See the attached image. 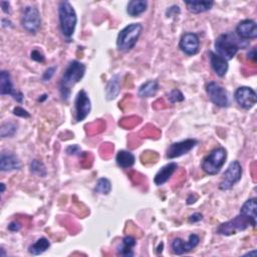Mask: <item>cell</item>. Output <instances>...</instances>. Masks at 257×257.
Returning <instances> with one entry per match:
<instances>
[{"instance_id": "obj_1", "label": "cell", "mask_w": 257, "mask_h": 257, "mask_svg": "<svg viewBox=\"0 0 257 257\" xmlns=\"http://www.w3.org/2000/svg\"><path fill=\"white\" fill-rule=\"evenodd\" d=\"M249 45L247 40L240 38L236 34L227 33L220 34L214 43L216 54L225 60H231L241 49H245Z\"/></svg>"}, {"instance_id": "obj_2", "label": "cell", "mask_w": 257, "mask_h": 257, "mask_svg": "<svg viewBox=\"0 0 257 257\" xmlns=\"http://www.w3.org/2000/svg\"><path fill=\"white\" fill-rule=\"evenodd\" d=\"M86 69V66L79 60H72L69 64L59 82V93L63 101H69L72 87L84 78Z\"/></svg>"}, {"instance_id": "obj_3", "label": "cell", "mask_w": 257, "mask_h": 257, "mask_svg": "<svg viewBox=\"0 0 257 257\" xmlns=\"http://www.w3.org/2000/svg\"><path fill=\"white\" fill-rule=\"evenodd\" d=\"M58 19L60 32L65 37L70 39L77 27L78 15L69 1H60L58 3Z\"/></svg>"}, {"instance_id": "obj_4", "label": "cell", "mask_w": 257, "mask_h": 257, "mask_svg": "<svg viewBox=\"0 0 257 257\" xmlns=\"http://www.w3.org/2000/svg\"><path fill=\"white\" fill-rule=\"evenodd\" d=\"M143 32L141 23H132L123 28L117 37V48L120 51L128 52L135 48Z\"/></svg>"}, {"instance_id": "obj_5", "label": "cell", "mask_w": 257, "mask_h": 257, "mask_svg": "<svg viewBox=\"0 0 257 257\" xmlns=\"http://www.w3.org/2000/svg\"><path fill=\"white\" fill-rule=\"evenodd\" d=\"M256 224L257 222L253 221L252 219H250L249 217L243 214L239 213L233 219L226 221L224 223H221L216 229V233L219 235H223V236H231L239 232L245 231L247 228L250 227V226L255 228Z\"/></svg>"}, {"instance_id": "obj_6", "label": "cell", "mask_w": 257, "mask_h": 257, "mask_svg": "<svg viewBox=\"0 0 257 257\" xmlns=\"http://www.w3.org/2000/svg\"><path fill=\"white\" fill-rule=\"evenodd\" d=\"M227 159V151L223 147L215 148L211 151L208 156H206L202 162V170L210 176L217 175L224 166Z\"/></svg>"}, {"instance_id": "obj_7", "label": "cell", "mask_w": 257, "mask_h": 257, "mask_svg": "<svg viewBox=\"0 0 257 257\" xmlns=\"http://www.w3.org/2000/svg\"><path fill=\"white\" fill-rule=\"evenodd\" d=\"M242 166L238 161H233L223 173L219 183V189L221 191H228L232 189L242 178Z\"/></svg>"}, {"instance_id": "obj_8", "label": "cell", "mask_w": 257, "mask_h": 257, "mask_svg": "<svg viewBox=\"0 0 257 257\" xmlns=\"http://www.w3.org/2000/svg\"><path fill=\"white\" fill-rule=\"evenodd\" d=\"M21 24L28 34H35L41 26L39 10L35 6H26L22 12Z\"/></svg>"}, {"instance_id": "obj_9", "label": "cell", "mask_w": 257, "mask_h": 257, "mask_svg": "<svg viewBox=\"0 0 257 257\" xmlns=\"http://www.w3.org/2000/svg\"><path fill=\"white\" fill-rule=\"evenodd\" d=\"M206 93L209 100L219 108H227L229 97L227 90L216 82H210L206 86Z\"/></svg>"}, {"instance_id": "obj_10", "label": "cell", "mask_w": 257, "mask_h": 257, "mask_svg": "<svg viewBox=\"0 0 257 257\" xmlns=\"http://www.w3.org/2000/svg\"><path fill=\"white\" fill-rule=\"evenodd\" d=\"M92 111V103L85 89L80 90L74 101V119L75 122H83Z\"/></svg>"}, {"instance_id": "obj_11", "label": "cell", "mask_w": 257, "mask_h": 257, "mask_svg": "<svg viewBox=\"0 0 257 257\" xmlns=\"http://www.w3.org/2000/svg\"><path fill=\"white\" fill-rule=\"evenodd\" d=\"M198 145V141L196 139H186L184 141L177 142L171 144L166 152V157L167 159L173 160L179 158L181 156H184Z\"/></svg>"}, {"instance_id": "obj_12", "label": "cell", "mask_w": 257, "mask_h": 257, "mask_svg": "<svg viewBox=\"0 0 257 257\" xmlns=\"http://www.w3.org/2000/svg\"><path fill=\"white\" fill-rule=\"evenodd\" d=\"M234 99L244 110H250L257 103V94L249 86H240L235 90Z\"/></svg>"}, {"instance_id": "obj_13", "label": "cell", "mask_w": 257, "mask_h": 257, "mask_svg": "<svg viewBox=\"0 0 257 257\" xmlns=\"http://www.w3.org/2000/svg\"><path fill=\"white\" fill-rule=\"evenodd\" d=\"M179 48L186 55L192 56L197 54L200 49L199 36L193 33L184 34L180 39Z\"/></svg>"}, {"instance_id": "obj_14", "label": "cell", "mask_w": 257, "mask_h": 257, "mask_svg": "<svg viewBox=\"0 0 257 257\" xmlns=\"http://www.w3.org/2000/svg\"><path fill=\"white\" fill-rule=\"evenodd\" d=\"M199 242H200V238L198 235L190 234L189 239H188V241H186V242L181 238H175L172 241L171 247H172L174 254L183 255V254L188 253V252L192 251L194 248L197 247Z\"/></svg>"}, {"instance_id": "obj_15", "label": "cell", "mask_w": 257, "mask_h": 257, "mask_svg": "<svg viewBox=\"0 0 257 257\" xmlns=\"http://www.w3.org/2000/svg\"><path fill=\"white\" fill-rule=\"evenodd\" d=\"M235 34L244 40L255 39L257 37V24L252 19H244L238 23Z\"/></svg>"}, {"instance_id": "obj_16", "label": "cell", "mask_w": 257, "mask_h": 257, "mask_svg": "<svg viewBox=\"0 0 257 257\" xmlns=\"http://www.w3.org/2000/svg\"><path fill=\"white\" fill-rule=\"evenodd\" d=\"M21 169L19 158L11 152H2L0 155V170L2 172H11Z\"/></svg>"}, {"instance_id": "obj_17", "label": "cell", "mask_w": 257, "mask_h": 257, "mask_svg": "<svg viewBox=\"0 0 257 257\" xmlns=\"http://www.w3.org/2000/svg\"><path fill=\"white\" fill-rule=\"evenodd\" d=\"M209 60L211 68H212V69L215 71L218 77H225L229 69L227 60H225L224 58L216 54L214 51H209Z\"/></svg>"}, {"instance_id": "obj_18", "label": "cell", "mask_w": 257, "mask_h": 257, "mask_svg": "<svg viewBox=\"0 0 257 257\" xmlns=\"http://www.w3.org/2000/svg\"><path fill=\"white\" fill-rule=\"evenodd\" d=\"M177 169H178V165L177 163H174V162L163 166V167L155 175L154 183L157 186H162L165 183H167Z\"/></svg>"}, {"instance_id": "obj_19", "label": "cell", "mask_w": 257, "mask_h": 257, "mask_svg": "<svg viewBox=\"0 0 257 257\" xmlns=\"http://www.w3.org/2000/svg\"><path fill=\"white\" fill-rule=\"evenodd\" d=\"M120 92V75L114 74L105 86V98L108 101L115 100Z\"/></svg>"}, {"instance_id": "obj_20", "label": "cell", "mask_w": 257, "mask_h": 257, "mask_svg": "<svg viewBox=\"0 0 257 257\" xmlns=\"http://www.w3.org/2000/svg\"><path fill=\"white\" fill-rule=\"evenodd\" d=\"M159 90V82L158 81H148L144 83L138 89V96L142 99H149L156 96Z\"/></svg>"}, {"instance_id": "obj_21", "label": "cell", "mask_w": 257, "mask_h": 257, "mask_svg": "<svg viewBox=\"0 0 257 257\" xmlns=\"http://www.w3.org/2000/svg\"><path fill=\"white\" fill-rule=\"evenodd\" d=\"M15 94L13 89V84L11 81V75L7 70H1L0 72V95L1 96H12Z\"/></svg>"}, {"instance_id": "obj_22", "label": "cell", "mask_w": 257, "mask_h": 257, "mask_svg": "<svg viewBox=\"0 0 257 257\" xmlns=\"http://www.w3.org/2000/svg\"><path fill=\"white\" fill-rule=\"evenodd\" d=\"M116 162L120 168L122 169H129L135 165L136 157L133 153L129 152V151L122 150L117 154L116 156Z\"/></svg>"}, {"instance_id": "obj_23", "label": "cell", "mask_w": 257, "mask_h": 257, "mask_svg": "<svg viewBox=\"0 0 257 257\" xmlns=\"http://www.w3.org/2000/svg\"><path fill=\"white\" fill-rule=\"evenodd\" d=\"M187 9L193 14H200L206 12L213 7V1H199V0H193V1H185Z\"/></svg>"}, {"instance_id": "obj_24", "label": "cell", "mask_w": 257, "mask_h": 257, "mask_svg": "<svg viewBox=\"0 0 257 257\" xmlns=\"http://www.w3.org/2000/svg\"><path fill=\"white\" fill-rule=\"evenodd\" d=\"M148 8L146 0H132L127 5V13L132 17H137L143 14Z\"/></svg>"}, {"instance_id": "obj_25", "label": "cell", "mask_w": 257, "mask_h": 257, "mask_svg": "<svg viewBox=\"0 0 257 257\" xmlns=\"http://www.w3.org/2000/svg\"><path fill=\"white\" fill-rule=\"evenodd\" d=\"M137 244V241L132 236H126L122 240V244L118 247V253L122 256L131 257L134 256L133 248Z\"/></svg>"}, {"instance_id": "obj_26", "label": "cell", "mask_w": 257, "mask_h": 257, "mask_svg": "<svg viewBox=\"0 0 257 257\" xmlns=\"http://www.w3.org/2000/svg\"><path fill=\"white\" fill-rule=\"evenodd\" d=\"M256 209H257V204H256V198H250L244 202V204L241 206L240 208V214H243L253 221L257 222V215H256Z\"/></svg>"}, {"instance_id": "obj_27", "label": "cell", "mask_w": 257, "mask_h": 257, "mask_svg": "<svg viewBox=\"0 0 257 257\" xmlns=\"http://www.w3.org/2000/svg\"><path fill=\"white\" fill-rule=\"evenodd\" d=\"M50 247H51L50 240L45 237H41V238L37 239L33 245L29 246L28 252L30 254L36 256V255H40V254L44 253Z\"/></svg>"}, {"instance_id": "obj_28", "label": "cell", "mask_w": 257, "mask_h": 257, "mask_svg": "<svg viewBox=\"0 0 257 257\" xmlns=\"http://www.w3.org/2000/svg\"><path fill=\"white\" fill-rule=\"evenodd\" d=\"M112 191V183L108 178H100L95 186V192L101 195H109Z\"/></svg>"}, {"instance_id": "obj_29", "label": "cell", "mask_w": 257, "mask_h": 257, "mask_svg": "<svg viewBox=\"0 0 257 257\" xmlns=\"http://www.w3.org/2000/svg\"><path fill=\"white\" fill-rule=\"evenodd\" d=\"M17 132V125L12 122H5L0 128V136L1 138H11Z\"/></svg>"}, {"instance_id": "obj_30", "label": "cell", "mask_w": 257, "mask_h": 257, "mask_svg": "<svg viewBox=\"0 0 257 257\" xmlns=\"http://www.w3.org/2000/svg\"><path fill=\"white\" fill-rule=\"evenodd\" d=\"M29 169H30V172H32L33 174L39 176V177H42V178H44L45 176L48 175V171H47V167H45V165L38 160H33L32 163H30Z\"/></svg>"}, {"instance_id": "obj_31", "label": "cell", "mask_w": 257, "mask_h": 257, "mask_svg": "<svg viewBox=\"0 0 257 257\" xmlns=\"http://www.w3.org/2000/svg\"><path fill=\"white\" fill-rule=\"evenodd\" d=\"M185 100L184 95L182 94L180 89L178 88H174L172 89L171 92L168 94V101L171 103H181Z\"/></svg>"}, {"instance_id": "obj_32", "label": "cell", "mask_w": 257, "mask_h": 257, "mask_svg": "<svg viewBox=\"0 0 257 257\" xmlns=\"http://www.w3.org/2000/svg\"><path fill=\"white\" fill-rule=\"evenodd\" d=\"M66 153L68 155H71V156H81L82 155V149L80 148L79 145H71V146H69L67 148Z\"/></svg>"}, {"instance_id": "obj_33", "label": "cell", "mask_w": 257, "mask_h": 257, "mask_svg": "<svg viewBox=\"0 0 257 257\" xmlns=\"http://www.w3.org/2000/svg\"><path fill=\"white\" fill-rule=\"evenodd\" d=\"M56 69H57L56 67H51L48 69H45V71L42 74V80L44 82H50L54 75V72L56 71Z\"/></svg>"}, {"instance_id": "obj_34", "label": "cell", "mask_w": 257, "mask_h": 257, "mask_svg": "<svg viewBox=\"0 0 257 257\" xmlns=\"http://www.w3.org/2000/svg\"><path fill=\"white\" fill-rule=\"evenodd\" d=\"M30 56H32V59H34V62H37V63H44V60H45L44 54L38 50H34Z\"/></svg>"}, {"instance_id": "obj_35", "label": "cell", "mask_w": 257, "mask_h": 257, "mask_svg": "<svg viewBox=\"0 0 257 257\" xmlns=\"http://www.w3.org/2000/svg\"><path fill=\"white\" fill-rule=\"evenodd\" d=\"M13 114L15 116H17V117H20V118H24V119H27V118H30V114L22 109L21 107H17V108H14L13 109Z\"/></svg>"}, {"instance_id": "obj_36", "label": "cell", "mask_w": 257, "mask_h": 257, "mask_svg": "<svg viewBox=\"0 0 257 257\" xmlns=\"http://www.w3.org/2000/svg\"><path fill=\"white\" fill-rule=\"evenodd\" d=\"M181 10H180V7L178 5H173L171 7H169L167 9V11H166V17H176V15L180 14Z\"/></svg>"}, {"instance_id": "obj_37", "label": "cell", "mask_w": 257, "mask_h": 257, "mask_svg": "<svg viewBox=\"0 0 257 257\" xmlns=\"http://www.w3.org/2000/svg\"><path fill=\"white\" fill-rule=\"evenodd\" d=\"M20 229H21V225H20V223H18L17 221H12L8 225V230L11 232H17Z\"/></svg>"}, {"instance_id": "obj_38", "label": "cell", "mask_w": 257, "mask_h": 257, "mask_svg": "<svg viewBox=\"0 0 257 257\" xmlns=\"http://www.w3.org/2000/svg\"><path fill=\"white\" fill-rule=\"evenodd\" d=\"M203 219V215L201 213H194L189 217V222L190 223H196L199 222Z\"/></svg>"}, {"instance_id": "obj_39", "label": "cell", "mask_w": 257, "mask_h": 257, "mask_svg": "<svg viewBox=\"0 0 257 257\" xmlns=\"http://www.w3.org/2000/svg\"><path fill=\"white\" fill-rule=\"evenodd\" d=\"M0 5H1L2 11L6 14L10 13V3L8 1H1L0 2Z\"/></svg>"}, {"instance_id": "obj_40", "label": "cell", "mask_w": 257, "mask_h": 257, "mask_svg": "<svg viewBox=\"0 0 257 257\" xmlns=\"http://www.w3.org/2000/svg\"><path fill=\"white\" fill-rule=\"evenodd\" d=\"M247 58L252 62H256V50L255 48H252L248 52H247Z\"/></svg>"}, {"instance_id": "obj_41", "label": "cell", "mask_w": 257, "mask_h": 257, "mask_svg": "<svg viewBox=\"0 0 257 257\" xmlns=\"http://www.w3.org/2000/svg\"><path fill=\"white\" fill-rule=\"evenodd\" d=\"M23 98L24 97H23L22 93H20V92H15V94L13 95V99L17 101V103H21L23 102Z\"/></svg>"}, {"instance_id": "obj_42", "label": "cell", "mask_w": 257, "mask_h": 257, "mask_svg": "<svg viewBox=\"0 0 257 257\" xmlns=\"http://www.w3.org/2000/svg\"><path fill=\"white\" fill-rule=\"evenodd\" d=\"M257 254V251L255 250V249H253L252 251H250V252H247V253H245L244 254V256H255Z\"/></svg>"}, {"instance_id": "obj_43", "label": "cell", "mask_w": 257, "mask_h": 257, "mask_svg": "<svg viewBox=\"0 0 257 257\" xmlns=\"http://www.w3.org/2000/svg\"><path fill=\"white\" fill-rule=\"evenodd\" d=\"M41 97H42L41 99L39 98V99L37 100L38 102H43V101H45V100H47V99H48V95H43V96H41Z\"/></svg>"}, {"instance_id": "obj_44", "label": "cell", "mask_w": 257, "mask_h": 257, "mask_svg": "<svg viewBox=\"0 0 257 257\" xmlns=\"http://www.w3.org/2000/svg\"><path fill=\"white\" fill-rule=\"evenodd\" d=\"M0 187H1V191H0V193H4V191H5V184L4 183H1V184H0Z\"/></svg>"}]
</instances>
